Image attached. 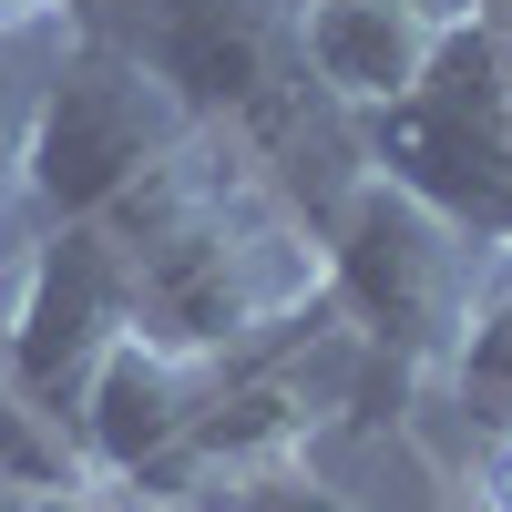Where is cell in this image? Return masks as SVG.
<instances>
[{
    "label": "cell",
    "mask_w": 512,
    "mask_h": 512,
    "mask_svg": "<svg viewBox=\"0 0 512 512\" xmlns=\"http://www.w3.org/2000/svg\"><path fill=\"white\" fill-rule=\"evenodd\" d=\"M103 236L134 267V328L236 359L246 338L308 318L328 297V236L236 134L205 123L144 185L103 205Z\"/></svg>",
    "instance_id": "cell-1"
},
{
    "label": "cell",
    "mask_w": 512,
    "mask_h": 512,
    "mask_svg": "<svg viewBox=\"0 0 512 512\" xmlns=\"http://www.w3.org/2000/svg\"><path fill=\"white\" fill-rule=\"evenodd\" d=\"M62 21L154 62L185 93V113L236 134L308 216H328V195L359 175V123L308 82L297 0H72Z\"/></svg>",
    "instance_id": "cell-2"
},
{
    "label": "cell",
    "mask_w": 512,
    "mask_h": 512,
    "mask_svg": "<svg viewBox=\"0 0 512 512\" xmlns=\"http://www.w3.org/2000/svg\"><path fill=\"white\" fill-rule=\"evenodd\" d=\"M318 236H328V297L369 328V349L390 359L410 390L441 379L482 277L512 256V246H482L461 216H441L431 195H410L400 175H379V164H359V175L328 195Z\"/></svg>",
    "instance_id": "cell-3"
},
{
    "label": "cell",
    "mask_w": 512,
    "mask_h": 512,
    "mask_svg": "<svg viewBox=\"0 0 512 512\" xmlns=\"http://www.w3.org/2000/svg\"><path fill=\"white\" fill-rule=\"evenodd\" d=\"M205 123L154 62H134L123 41L62 21L41 41V82H31V144H21V205L31 226L62 216H103L123 185H144L175 144H195Z\"/></svg>",
    "instance_id": "cell-4"
},
{
    "label": "cell",
    "mask_w": 512,
    "mask_h": 512,
    "mask_svg": "<svg viewBox=\"0 0 512 512\" xmlns=\"http://www.w3.org/2000/svg\"><path fill=\"white\" fill-rule=\"evenodd\" d=\"M359 164L431 195L482 246H512V52L461 21V0H451V41L431 52V72L390 113L359 123Z\"/></svg>",
    "instance_id": "cell-5"
},
{
    "label": "cell",
    "mask_w": 512,
    "mask_h": 512,
    "mask_svg": "<svg viewBox=\"0 0 512 512\" xmlns=\"http://www.w3.org/2000/svg\"><path fill=\"white\" fill-rule=\"evenodd\" d=\"M123 328H134V267L103 236V216L31 226L11 277H0V390L31 420L72 431V410H82V390H93V369Z\"/></svg>",
    "instance_id": "cell-6"
},
{
    "label": "cell",
    "mask_w": 512,
    "mask_h": 512,
    "mask_svg": "<svg viewBox=\"0 0 512 512\" xmlns=\"http://www.w3.org/2000/svg\"><path fill=\"white\" fill-rule=\"evenodd\" d=\"M216 369H226V359L175 349V338H154V328H123L113 349H103V369H93V390H82V410H72L82 472H103V482H154V461L195 431L205 400H216Z\"/></svg>",
    "instance_id": "cell-7"
},
{
    "label": "cell",
    "mask_w": 512,
    "mask_h": 512,
    "mask_svg": "<svg viewBox=\"0 0 512 512\" xmlns=\"http://www.w3.org/2000/svg\"><path fill=\"white\" fill-rule=\"evenodd\" d=\"M451 41V0H297V52H308V82L349 113H390L431 52Z\"/></svg>",
    "instance_id": "cell-8"
},
{
    "label": "cell",
    "mask_w": 512,
    "mask_h": 512,
    "mask_svg": "<svg viewBox=\"0 0 512 512\" xmlns=\"http://www.w3.org/2000/svg\"><path fill=\"white\" fill-rule=\"evenodd\" d=\"M359 451H369V441H338V451L297 461V472H277V482H246L226 512H390V502H379V482L349 472Z\"/></svg>",
    "instance_id": "cell-9"
},
{
    "label": "cell",
    "mask_w": 512,
    "mask_h": 512,
    "mask_svg": "<svg viewBox=\"0 0 512 512\" xmlns=\"http://www.w3.org/2000/svg\"><path fill=\"white\" fill-rule=\"evenodd\" d=\"M41 41L52 31H31V41H0V277H11V256H21V144H31V82H41Z\"/></svg>",
    "instance_id": "cell-10"
},
{
    "label": "cell",
    "mask_w": 512,
    "mask_h": 512,
    "mask_svg": "<svg viewBox=\"0 0 512 512\" xmlns=\"http://www.w3.org/2000/svg\"><path fill=\"white\" fill-rule=\"evenodd\" d=\"M0 512H144V492H134V482H103V472H82V482L0 492Z\"/></svg>",
    "instance_id": "cell-11"
},
{
    "label": "cell",
    "mask_w": 512,
    "mask_h": 512,
    "mask_svg": "<svg viewBox=\"0 0 512 512\" xmlns=\"http://www.w3.org/2000/svg\"><path fill=\"white\" fill-rule=\"evenodd\" d=\"M461 502H472V512H512V420L461 461Z\"/></svg>",
    "instance_id": "cell-12"
},
{
    "label": "cell",
    "mask_w": 512,
    "mask_h": 512,
    "mask_svg": "<svg viewBox=\"0 0 512 512\" xmlns=\"http://www.w3.org/2000/svg\"><path fill=\"white\" fill-rule=\"evenodd\" d=\"M461 21H472V31H492L502 52H512V0H461Z\"/></svg>",
    "instance_id": "cell-13"
},
{
    "label": "cell",
    "mask_w": 512,
    "mask_h": 512,
    "mask_svg": "<svg viewBox=\"0 0 512 512\" xmlns=\"http://www.w3.org/2000/svg\"><path fill=\"white\" fill-rule=\"evenodd\" d=\"M144 512H195V502H154V492H144Z\"/></svg>",
    "instance_id": "cell-14"
},
{
    "label": "cell",
    "mask_w": 512,
    "mask_h": 512,
    "mask_svg": "<svg viewBox=\"0 0 512 512\" xmlns=\"http://www.w3.org/2000/svg\"><path fill=\"white\" fill-rule=\"evenodd\" d=\"M0 492H11V472H0Z\"/></svg>",
    "instance_id": "cell-15"
}]
</instances>
